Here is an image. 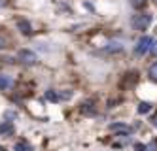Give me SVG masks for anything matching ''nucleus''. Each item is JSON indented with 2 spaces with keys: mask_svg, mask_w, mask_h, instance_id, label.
Masks as SVG:
<instances>
[{
  "mask_svg": "<svg viewBox=\"0 0 157 151\" xmlns=\"http://www.w3.org/2000/svg\"><path fill=\"white\" fill-rule=\"evenodd\" d=\"M151 13H148V11H144V13H136V15H132V19H131V27L134 28V30H146L150 27V23H151Z\"/></svg>",
  "mask_w": 157,
  "mask_h": 151,
  "instance_id": "obj_1",
  "label": "nucleus"
},
{
  "mask_svg": "<svg viewBox=\"0 0 157 151\" xmlns=\"http://www.w3.org/2000/svg\"><path fill=\"white\" fill-rule=\"evenodd\" d=\"M17 59H19V62H23L25 66H34L38 62V55L34 51H30V49H21L17 53Z\"/></svg>",
  "mask_w": 157,
  "mask_h": 151,
  "instance_id": "obj_2",
  "label": "nucleus"
},
{
  "mask_svg": "<svg viewBox=\"0 0 157 151\" xmlns=\"http://www.w3.org/2000/svg\"><path fill=\"white\" fill-rule=\"evenodd\" d=\"M151 43H153V40H151L150 36H142V38L136 42V45H134V55L144 57L146 53L151 49Z\"/></svg>",
  "mask_w": 157,
  "mask_h": 151,
  "instance_id": "obj_3",
  "label": "nucleus"
},
{
  "mask_svg": "<svg viewBox=\"0 0 157 151\" xmlns=\"http://www.w3.org/2000/svg\"><path fill=\"white\" fill-rule=\"evenodd\" d=\"M108 129H110L112 132L119 134V136H127V134H131V126H129L127 123H112Z\"/></svg>",
  "mask_w": 157,
  "mask_h": 151,
  "instance_id": "obj_4",
  "label": "nucleus"
},
{
  "mask_svg": "<svg viewBox=\"0 0 157 151\" xmlns=\"http://www.w3.org/2000/svg\"><path fill=\"white\" fill-rule=\"evenodd\" d=\"M17 28H19L21 34H25V36H30L32 34V25L27 19H17Z\"/></svg>",
  "mask_w": 157,
  "mask_h": 151,
  "instance_id": "obj_5",
  "label": "nucleus"
},
{
  "mask_svg": "<svg viewBox=\"0 0 157 151\" xmlns=\"http://www.w3.org/2000/svg\"><path fill=\"white\" fill-rule=\"evenodd\" d=\"M13 87V77L10 74H0V91H8Z\"/></svg>",
  "mask_w": 157,
  "mask_h": 151,
  "instance_id": "obj_6",
  "label": "nucleus"
},
{
  "mask_svg": "<svg viewBox=\"0 0 157 151\" xmlns=\"http://www.w3.org/2000/svg\"><path fill=\"white\" fill-rule=\"evenodd\" d=\"M12 132H13V125H12V121L0 123V134H2V136H8V134H12Z\"/></svg>",
  "mask_w": 157,
  "mask_h": 151,
  "instance_id": "obj_7",
  "label": "nucleus"
},
{
  "mask_svg": "<svg viewBox=\"0 0 157 151\" xmlns=\"http://www.w3.org/2000/svg\"><path fill=\"white\" fill-rule=\"evenodd\" d=\"M150 110H151V102H140V104H138V108H136V111H138L140 115L150 113Z\"/></svg>",
  "mask_w": 157,
  "mask_h": 151,
  "instance_id": "obj_8",
  "label": "nucleus"
},
{
  "mask_svg": "<svg viewBox=\"0 0 157 151\" xmlns=\"http://www.w3.org/2000/svg\"><path fill=\"white\" fill-rule=\"evenodd\" d=\"M13 151H32V145L29 144V142H17L15 145H13Z\"/></svg>",
  "mask_w": 157,
  "mask_h": 151,
  "instance_id": "obj_9",
  "label": "nucleus"
},
{
  "mask_svg": "<svg viewBox=\"0 0 157 151\" xmlns=\"http://www.w3.org/2000/svg\"><path fill=\"white\" fill-rule=\"evenodd\" d=\"M106 51H108V53H112V51H114V53H119V51H123V45H121L119 42H110L108 47H106Z\"/></svg>",
  "mask_w": 157,
  "mask_h": 151,
  "instance_id": "obj_10",
  "label": "nucleus"
},
{
  "mask_svg": "<svg viewBox=\"0 0 157 151\" xmlns=\"http://www.w3.org/2000/svg\"><path fill=\"white\" fill-rule=\"evenodd\" d=\"M82 111H83L85 115H93L97 110H95V106H93L91 102H85V104H82Z\"/></svg>",
  "mask_w": 157,
  "mask_h": 151,
  "instance_id": "obj_11",
  "label": "nucleus"
},
{
  "mask_svg": "<svg viewBox=\"0 0 157 151\" xmlns=\"http://www.w3.org/2000/svg\"><path fill=\"white\" fill-rule=\"evenodd\" d=\"M148 76H150V79H151V81H155V83H157V61H155V62L150 66Z\"/></svg>",
  "mask_w": 157,
  "mask_h": 151,
  "instance_id": "obj_12",
  "label": "nucleus"
},
{
  "mask_svg": "<svg viewBox=\"0 0 157 151\" xmlns=\"http://www.w3.org/2000/svg\"><path fill=\"white\" fill-rule=\"evenodd\" d=\"M146 2H148V0H129L131 8H134V9H142L146 6Z\"/></svg>",
  "mask_w": 157,
  "mask_h": 151,
  "instance_id": "obj_13",
  "label": "nucleus"
},
{
  "mask_svg": "<svg viewBox=\"0 0 157 151\" xmlns=\"http://www.w3.org/2000/svg\"><path fill=\"white\" fill-rule=\"evenodd\" d=\"M46 96H48V100H53V102H57V100H59L57 92H53V91H48V92H46Z\"/></svg>",
  "mask_w": 157,
  "mask_h": 151,
  "instance_id": "obj_14",
  "label": "nucleus"
},
{
  "mask_svg": "<svg viewBox=\"0 0 157 151\" xmlns=\"http://www.w3.org/2000/svg\"><path fill=\"white\" fill-rule=\"evenodd\" d=\"M134 149H136V151H148V145H142V144H136V145H134Z\"/></svg>",
  "mask_w": 157,
  "mask_h": 151,
  "instance_id": "obj_15",
  "label": "nucleus"
},
{
  "mask_svg": "<svg viewBox=\"0 0 157 151\" xmlns=\"http://www.w3.org/2000/svg\"><path fill=\"white\" fill-rule=\"evenodd\" d=\"M6 45H8V40H6L4 36H0V49H4Z\"/></svg>",
  "mask_w": 157,
  "mask_h": 151,
  "instance_id": "obj_16",
  "label": "nucleus"
},
{
  "mask_svg": "<svg viewBox=\"0 0 157 151\" xmlns=\"http://www.w3.org/2000/svg\"><path fill=\"white\" fill-rule=\"evenodd\" d=\"M155 57H157V40H153V43H151V49H150Z\"/></svg>",
  "mask_w": 157,
  "mask_h": 151,
  "instance_id": "obj_17",
  "label": "nucleus"
},
{
  "mask_svg": "<svg viewBox=\"0 0 157 151\" xmlns=\"http://www.w3.org/2000/svg\"><path fill=\"white\" fill-rule=\"evenodd\" d=\"M70 96H72V91H64L61 95V98H70Z\"/></svg>",
  "mask_w": 157,
  "mask_h": 151,
  "instance_id": "obj_18",
  "label": "nucleus"
},
{
  "mask_svg": "<svg viewBox=\"0 0 157 151\" xmlns=\"http://www.w3.org/2000/svg\"><path fill=\"white\" fill-rule=\"evenodd\" d=\"M151 125H153V126H155V129H157V115H155V117L151 119Z\"/></svg>",
  "mask_w": 157,
  "mask_h": 151,
  "instance_id": "obj_19",
  "label": "nucleus"
},
{
  "mask_svg": "<svg viewBox=\"0 0 157 151\" xmlns=\"http://www.w3.org/2000/svg\"><path fill=\"white\" fill-rule=\"evenodd\" d=\"M6 4H8V0H0V8H4Z\"/></svg>",
  "mask_w": 157,
  "mask_h": 151,
  "instance_id": "obj_20",
  "label": "nucleus"
},
{
  "mask_svg": "<svg viewBox=\"0 0 157 151\" xmlns=\"http://www.w3.org/2000/svg\"><path fill=\"white\" fill-rule=\"evenodd\" d=\"M0 151H6V149H4V147H2V145H0Z\"/></svg>",
  "mask_w": 157,
  "mask_h": 151,
  "instance_id": "obj_21",
  "label": "nucleus"
}]
</instances>
